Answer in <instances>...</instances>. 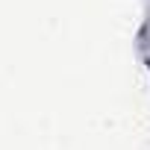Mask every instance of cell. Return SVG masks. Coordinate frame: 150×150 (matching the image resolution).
<instances>
[{"label":"cell","instance_id":"cell-1","mask_svg":"<svg viewBox=\"0 0 150 150\" xmlns=\"http://www.w3.org/2000/svg\"><path fill=\"white\" fill-rule=\"evenodd\" d=\"M135 50H138V59L144 62V68L150 71V0H147V12L141 18V27L135 33Z\"/></svg>","mask_w":150,"mask_h":150}]
</instances>
